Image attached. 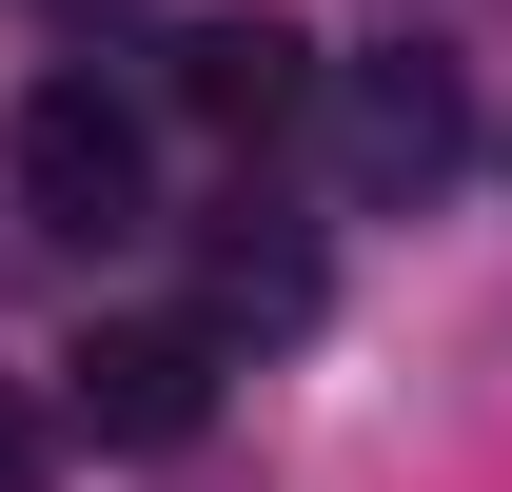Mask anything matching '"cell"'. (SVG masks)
<instances>
[{
    "mask_svg": "<svg viewBox=\"0 0 512 492\" xmlns=\"http://www.w3.org/2000/svg\"><path fill=\"white\" fill-rule=\"evenodd\" d=\"M20 217H40V237H138V217H158V138H138V99L40 79V99H20Z\"/></svg>",
    "mask_w": 512,
    "mask_h": 492,
    "instance_id": "cell-1",
    "label": "cell"
},
{
    "mask_svg": "<svg viewBox=\"0 0 512 492\" xmlns=\"http://www.w3.org/2000/svg\"><path fill=\"white\" fill-rule=\"evenodd\" d=\"M60 473V394H40V374H0V492H40Z\"/></svg>",
    "mask_w": 512,
    "mask_h": 492,
    "instance_id": "cell-6",
    "label": "cell"
},
{
    "mask_svg": "<svg viewBox=\"0 0 512 492\" xmlns=\"http://www.w3.org/2000/svg\"><path fill=\"white\" fill-rule=\"evenodd\" d=\"M197 315H217V335H296V315H316V237L237 197V217L197 237Z\"/></svg>",
    "mask_w": 512,
    "mask_h": 492,
    "instance_id": "cell-5",
    "label": "cell"
},
{
    "mask_svg": "<svg viewBox=\"0 0 512 492\" xmlns=\"http://www.w3.org/2000/svg\"><path fill=\"white\" fill-rule=\"evenodd\" d=\"M158 99L217 119V138H276V119H316V40H296V20H178Z\"/></svg>",
    "mask_w": 512,
    "mask_h": 492,
    "instance_id": "cell-4",
    "label": "cell"
},
{
    "mask_svg": "<svg viewBox=\"0 0 512 492\" xmlns=\"http://www.w3.org/2000/svg\"><path fill=\"white\" fill-rule=\"evenodd\" d=\"M217 355H237L217 315H99L60 355V414L99 433V453H178V433L217 414Z\"/></svg>",
    "mask_w": 512,
    "mask_h": 492,
    "instance_id": "cell-2",
    "label": "cell"
},
{
    "mask_svg": "<svg viewBox=\"0 0 512 492\" xmlns=\"http://www.w3.org/2000/svg\"><path fill=\"white\" fill-rule=\"evenodd\" d=\"M335 158H355V197H434L453 158H473V79L414 60V40L355 60V79H335Z\"/></svg>",
    "mask_w": 512,
    "mask_h": 492,
    "instance_id": "cell-3",
    "label": "cell"
}]
</instances>
